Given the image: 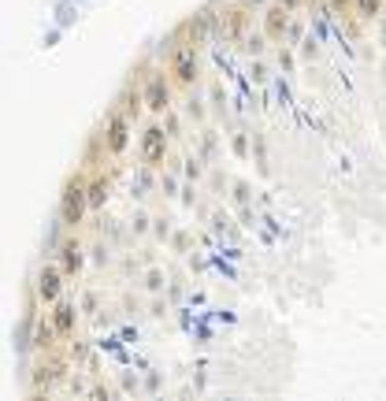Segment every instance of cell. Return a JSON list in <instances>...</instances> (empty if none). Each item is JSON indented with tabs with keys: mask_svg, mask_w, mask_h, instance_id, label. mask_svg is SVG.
<instances>
[{
	"mask_svg": "<svg viewBox=\"0 0 386 401\" xmlns=\"http://www.w3.org/2000/svg\"><path fill=\"white\" fill-rule=\"evenodd\" d=\"M53 308H56V313H53V327L60 331V338H71V334H74V305L60 297Z\"/></svg>",
	"mask_w": 386,
	"mask_h": 401,
	"instance_id": "obj_7",
	"label": "cell"
},
{
	"mask_svg": "<svg viewBox=\"0 0 386 401\" xmlns=\"http://www.w3.org/2000/svg\"><path fill=\"white\" fill-rule=\"evenodd\" d=\"M230 149H234L238 157H246V152H249V145H246V138H241V134H234V138H230Z\"/></svg>",
	"mask_w": 386,
	"mask_h": 401,
	"instance_id": "obj_12",
	"label": "cell"
},
{
	"mask_svg": "<svg viewBox=\"0 0 386 401\" xmlns=\"http://www.w3.org/2000/svg\"><path fill=\"white\" fill-rule=\"evenodd\" d=\"M141 100H145L149 112H164V108H167V79H164V74H152V79L145 82V93H141Z\"/></svg>",
	"mask_w": 386,
	"mask_h": 401,
	"instance_id": "obj_6",
	"label": "cell"
},
{
	"mask_svg": "<svg viewBox=\"0 0 386 401\" xmlns=\"http://www.w3.org/2000/svg\"><path fill=\"white\" fill-rule=\"evenodd\" d=\"M353 4H357V15L360 19H375L379 8H382V0H353Z\"/></svg>",
	"mask_w": 386,
	"mask_h": 401,
	"instance_id": "obj_10",
	"label": "cell"
},
{
	"mask_svg": "<svg viewBox=\"0 0 386 401\" xmlns=\"http://www.w3.org/2000/svg\"><path fill=\"white\" fill-rule=\"evenodd\" d=\"M164 149H167V138L160 126H152V131H145V138H141V164L157 167L164 160Z\"/></svg>",
	"mask_w": 386,
	"mask_h": 401,
	"instance_id": "obj_5",
	"label": "cell"
},
{
	"mask_svg": "<svg viewBox=\"0 0 386 401\" xmlns=\"http://www.w3.org/2000/svg\"><path fill=\"white\" fill-rule=\"evenodd\" d=\"M89 209H105V201H108V178L105 175H97L93 183H89Z\"/></svg>",
	"mask_w": 386,
	"mask_h": 401,
	"instance_id": "obj_9",
	"label": "cell"
},
{
	"mask_svg": "<svg viewBox=\"0 0 386 401\" xmlns=\"http://www.w3.org/2000/svg\"><path fill=\"white\" fill-rule=\"evenodd\" d=\"M60 268H63V275H67V279L79 275V268H82V245H79V242H63Z\"/></svg>",
	"mask_w": 386,
	"mask_h": 401,
	"instance_id": "obj_8",
	"label": "cell"
},
{
	"mask_svg": "<svg viewBox=\"0 0 386 401\" xmlns=\"http://www.w3.org/2000/svg\"><path fill=\"white\" fill-rule=\"evenodd\" d=\"M327 4H331L334 15H350V8H357L353 0H327Z\"/></svg>",
	"mask_w": 386,
	"mask_h": 401,
	"instance_id": "obj_11",
	"label": "cell"
},
{
	"mask_svg": "<svg viewBox=\"0 0 386 401\" xmlns=\"http://www.w3.org/2000/svg\"><path fill=\"white\" fill-rule=\"evenodd\" d=\"M100 141H105V152L115 160L123 157L126 145H131V119H126L123 108H112L108 119H105V134H100Z\"/></svg>",
	"mask_w": 386,
	"mask_h": 401,
	"instance_id": "obj_2",
	"label": "cell"
},
{
	"mask_svg": "<svg viewBox=\"0 0 386 401\" xmlns=\"http://www.w3.org/2000/svg\"><path fill=\"white\" fill-rule=\"evenodd\" d=\"M86 204H89V193H86L82 175L67 178V186H63V197H60V219H63V227H71V230L79 227Z\"/></svg>",
	"mask_w": 386,
	"mask_h": 401,
	"instance_id": "obj_1",
	"label": "cell"
},
{
	"mask_svg": "<svg viewBox=\"0 0 386 401\" xmlns=\"http://www.w3.org/2000/svg\"><path fill=\"white\" fill-rule=\"evenodd\" d=\"M63 268H56V264H45L41 268V275H37V282H34V297L41 301L45 308H53L60 297H63Z\"/></svg>",
	"mask_w": 386,
	"mask_h": 401,
	"instance_id": "obj_4",
	"label": "cell"
},
{
	"mask_svg": "<svg viewBox=\"0 0 386 401\" xmlns=\"http://www.w3.org/2000/svg\"><path fill=\"white\" fill-rule=\"evenodd\" d=\"M167 74L175 86H193L197 82V45H182L167 56Z\"/></svg>",
	"mask_w": 386,
	"mask_h": 401,
	"instance_id": "obj_3",
	"label": "cell"
},
{
	"mask_svg": "<svg viewBox=\"0 0 386 401\" xmlns=\"http://www.w3.org/2000/svg\"><path fill=\"white\" fill-rule=\"evenodd\" d=\"M279 4H286V8H293V4H298V0H279Z\"/></svg>",
	"mask_w": 386,
	"mask_h": 401,
	"instance_id": "obj_13",
	"label": "cell"
}]
</instances>
